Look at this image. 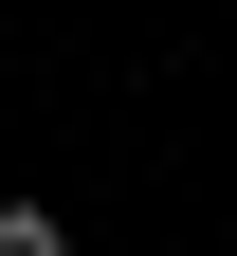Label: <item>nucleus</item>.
<instances>
[{"mask_svg":"<svg viewBox=\"0 0 237 256\" xmlns=\"http://www.w3.org/2000/svg\"><path fill=\"white\" fill-rule=\"evenodd\" d=\"M0 256H73V220L55 202H0Z\"/></svg>","mask_w":237,"mask_h":256,"instance_id":"f257e3e1","label":"nucleus"}]
</instances>
